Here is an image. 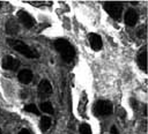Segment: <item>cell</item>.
Masks as SVG:
<instances>
[{
  "mask_svg": "<svg viewBox=\"0 0 148 134\" xmlns=\"http://www.w3.org/2000/svg\"><path fill=\"white\" fill-rule=\"evenodd\" d=\"M51 126V118L50 117H43L40 119V128L43 132H46Z\"/></svg>",
  "mask_w": 148,
  "mask_h": 134,
  "instance_id": "obj_14",
  "label": "cell"
},
{
  "mask_svg": "<svg viewBox=\"0 0 148 134\" xmlns=\"http://www.w3.org/2000/svg\"><path fill=\"white\" fill-rule=\"evenodd\" d=\"M124 20H125V23L130 27H133L135 25L136 21H138V14L134 9H128L124 16Z\"/></svg>",
  "mask_w": 148,
  "mask_h": 134,
  "instance_id": "obj_8",
  "label": "cell"
},
{
  "mask_svg": "<svg viewBox=\"0 0 148 134\" xmlns=\"http://www.w3.org/2000/svg\"><path fill=\"white\" fill-rule=\"evenodd\" d=\"M38 94L42 98H46L52 94V85L50 81L47 80H42L38 84Z\"/></svg>",
  "mask_w": 148,
  "mask_h": 134,
  "instance_id": "obj_5",
  "label": "cell"
},
{
  "mask_svg": "<svg viewBox=\"0 0 148 134\" xmlns=\"http://www.w3.org/2000/svg\"><path fill=\"white\" fill-rule=\"evenodd\" d=\"M138 65L142 70H147V50L142 47V50L138 53Z\"/></svg>",
  "mask_w": 148,
  "mask_h": 134,
  "instance_id": "obj_10",
  "label": "cell"
},
{
  "mask_svg": "<svg viewBox=\"0 0 148 134\" xmlns=\"http://www.w3.org/2000/svg\"><path fill=\"white\" fill-rule=\"evenodd\" d=\"M113 106L112 103L109 100H98L95 105V113L97 116H109L112 113Z\"/></svg>",
  "mask_w": 148,
  "mask_h": 134,
  "instance_id": "obj_4",
  "label": "cell"
},
{
  "mask_svg": "<svg viewBox=\"0 0 148 134\" xmlns=\"http://www.w3.org/2000/svg\"><path fill=\"white\" fill-rule=\"evenodd\" d=\"M24 110H25L27 112H31V113H34V114H38V113H39V111H38V109L36 107L35 104H29V105H27V106L24 107Z\"/></svg>",
  "mask_w": 148,
  "mask_h": 134,
  "instance_id": "obj_16",
  "label": "cell"
},
{
  "mask_svg": "<svg viewBox=\"0 0 148 134\" xmlns=\"http://www.w3.org/2000/svg\"><path fill=\"white\" fill-rule=\"evenodd\" d=\"M17 17H18V20H20V22L25 27V28H32L34 27V24H35V20H34V17L29 14V13H27V12H23V10H20L18 13H17Z\"/></svg>",
  "mask_w": 148,
  "mask_h": 134,
  "instance_id": "obj_6",
  "label": "cell"
},
{
  "mask_svg": "<svg viewBox=\"0 0 148 134\" xmlns=\"http://www.w3.org/2000/svg\"><path fill=\"white\" fill-rule=\"evenodd\" d=\"M18 29H20V25H18V23L14 18H10V20L7 21V23H6V31H7V34L15 35V34L18 32Z\"/></svg>",
  "mask_w": 148,
  "mask_h": 134,
  "instance_id": "obj_12",
  "label": "cell"
},
{
  "mask_svg": "<svg viewBox=\"0 0 148 134\" xmlns=\"http://www.w3.org/2000/svg\"><path fill=\"white\" fill-rule=\"evenodd\" d=\"M104 9L106 10V13L113 17L114 20H119L121 17V13H123V5L120 2H116V1H106L104 2Z\"/></svg>",
  "mask_w": 148,
  "mask_h": 134,
  "instance_id": "obj_3",
  "label": "cell"
},
{
  "mask_svg": "<svg viewBox=\"0 0 148 134\" xmlns=\"http://www.w3.org/2000/svg\"><path fill=\"white\" fill-rule=\"evenodd\" d=\"M0 134H1V131H0Z\"/></svg>",
  "mask_w": 148,
  "mask_h": 134,
  "instance_id": "obj_19",
  "label": "cell"
},
{
  "mask_svg": "<svg viewBox=\"0 0 148 134\" xmlns=\"http://www.w3.org/2000/svg\"><path fill=\"white\" fill-rule=\"evenodd\" d=\"M80 134H91V128L88 124H81L80 126Z\"/></svg>",
  "mask_w": 148,
  "mask_h": 134,
  "instance_id": "obj_15",
  "label": "cell"
},
{
  "mask_svg": "<svg viewBox=\"0 0 148 134\" xmlns=\"http://www.w3.org/2000/svg\"><path fill=\"white\" fill-rule=\"evenodd\" d=\"M40 110L43 111V112H45V113H47V114H53V106H52V104L50 103V102H44V103H42V105H40Z\"/></svg>",
  "mask_w": 148,
  "mask_h": 134,
  "instance_id": "obj_13",
  "label": "cell"
},
{
  "mask_svg": "<svg viewBox=\"0 0 148 134\" xmlns=\"http://www.w3.org/2000/svg\"><path fill=\"white\" fill-rule=\"evenodd\" d=\"M89 42H90L92 50L98 51L102 49V39H101V36H98L97 34H90L89 35Z\"/></svg>",
  "mask_w": 148,
  "mask_h": 134,
  "instance_id": "obj_11",
  "label": "cell"
},
{
  "mask_svg": "<svg viewBox=\"0 0 148 134\" xmlns=\"http://www.w3.org/2000/svg\"><path fill=\"white\" fill-rule=\"evenodd\" d=\"M18 134H31V133H30L27 128H23V129H21V131H20V133H18Z\"/></svg>",
  "mask_w": 148,
  "mask_h": 134,
  "instance_id": "obj_17",
  "label": "cell"
},
{
  "mask_svg": "<svg viewBox=\"0 0 148 134\" xmlns=\"http://www.w3.org/2000/svg\"><path fill=\"white\" fill-rule=\"evenodd\" d=\"M111 134H118V131H117L116 126H112L111 127Z\"/></svg>",
  "mask_w": 148,
  "mask_h": 134,
  "instance_id": "obj_18",
  "label": "cell"
},
{
  "mask_svg": "<svg viewBox=\"0 0 148 134\" xmlns=\"http://www.w3.org/2000/svg\"><path fill=\"white\" fill-rule=\"evenodd\" d=\"M7 43H8L15 51L22 53V54L25 55L27 58H31V59L38 58V53H37L34 49H31L29 45H27L24 42H22V40L9 38V39H7Z\"/></svg>",
  "mask_w": 148,
  "mask_h": 134,
  "instance_id": "obj_2",
  "label": "cell"
},
{
  "mask_svg": "<svg viewBox=\"0 0 148 134\" xmlns=\"http://www.w3.org/2000/svg\"><path fill=\"white\" fill-rule=\"evenodd\" d=\"M32 77H34V74H32V72L29 70V69H22V70H20V73L17 74L18 81L22 82V83H24V84L31 82V81H32Z\"/></svg>",
  "mask_w": 148,
  "mask_h": 134,
  "instance_id": "obj_9",
  "label": "cell"
},
{
  "mask_svg": "<svg viewBox=\"0 0 148 134\" xmlns=\"http://www.w3.org/2000/svg\"><path fill=\"white\" fill-rule=\"evenodd\" d=\"M20 66V61L16 60L15 58L10 57V55H7L2 59V67L5 69H8V70H16Z\"/></svg>",
  "mask_w": 148,
  "mask_h": 134,
  "instance_id": "obj_7",
  "label": "cell"
},
{
  "mask_svg": "<svg viewBox=\"0 0 148 134\" xmlns=\"http://www.w3.org/2000/svg\"><path fill=\"white\" fill-rule=\"evenodd\" d=\"M54 47L60 53L61 58L65 61L73 60V58L75 55V50H74V47L72 46V44L68 40L62 39V38H59V39H57L54 42Z\"/></svg>",
  "mask_w": 148,
  "mask_h": 134,
  "instance_id": "obj_1",
  "label": "cell"
}]
</instances>
